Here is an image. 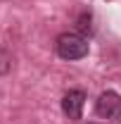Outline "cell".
I'll list each match as a JSON object with an SVG mask.
<instances>
[{"label": "cell", "mask_w": 121, "mask_h": 124, "mask_svg": "<svg viewBox=\"0 0 121 124\" xmlns=\"http://www.w3.org/2000/svg\"><path fill=\"white\" fill-rule=\"evenodd\" d=\"M55 50L62 60H81L88 55V38L81 36L78 31H67L60 33L55 41Z\"/></svg>", "instance_id": "obj_1"}, {"label": "cell", "mask_w": 121, "mask_h": 124, "mask_svg": "<svg viewBox=\"0 0 121 124\" xmlns=\"http://www.w3.org/2000/svg\"><path fill=\"white\" fill-rule=\"evenodd\" d=\"M95 112H97V117H102V119L119 122L121 119V95L114 93V91L100 93V98H97V103H95Z\"/></svg>", "instance_id": "obj_2"}, {"label": "cell", "mask_w": 121, "mask_h": 124, "mask_svg": "<svg viewBox=\"0 0 121 124\" xmlns=\"http://www.w3.org/2000/svg\"><path fill=\"white\" fill-rule=\"evenodd\" d=\"M83 108H86V93L81 88H71V91L64 93V98H62V112L69 119H81Z\"/></svg>", "instance_id": "obj_3"}, {"label": "cell", "mask_w": 121, "mask_h": 124, "mask_svg": "<svg viewBox=\"0 0 121 124\" xmlns=\"http://www.w3.org/2000/svg\"><path fill=\"white\" fill-rule=\"evenodd\" d=\"M7 69H10V55L0 48V74H5Z\"/></svg>", "instance_id": "obj_4"}, {"label": "cell", "mask_w": 121, "mask_h": 124, "mask_svg": "<svg viewBox=\"0 0 121 124\" xmlns=\"http://www.w3.org/2000/svg\"><path fill=\"white\" fill-rule=\"evenodd\" d=\"M78 31H81V36H83V31H90V15H83L78 19Z\"/></svg>", "instance_id": "obj_5"}]
</instances>
